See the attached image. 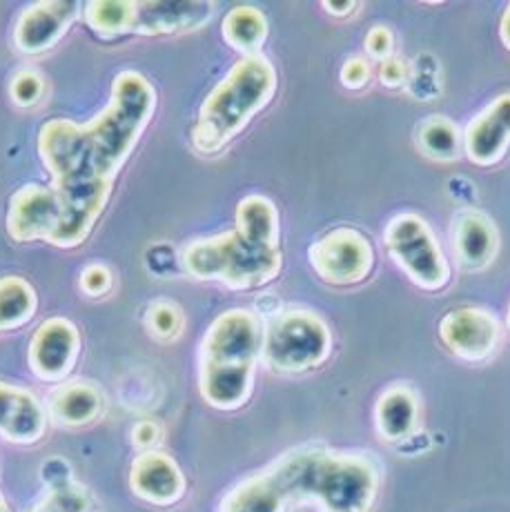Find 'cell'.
Segmentation results:
<instances>
[{
  "label": "cell",
  "instance_id": "cell-33",
  "mask_svg": "<svg viewBox=\"0 0 510 512\" xmlns=\"http://www.w3.org/2000/svg\"><path fill=\"white\" fill-rule=\"evenodd\" d=\"M323 7H326V12L332 16H348L355 12L357 3H350V0H346V3H323Z\"/></svg>",
  "mask_w": 510,
  "mask_h": 512
},
{
  "label": "cell",
  "instance_id": "cell-10",
  "mask_svg": "<svg viewBox=\"0 0 510 512\" xmlns=\"http://www.w3.org/2000/svg\"><path fill=\"white\" fill-rule=\"evenodd\" d=\"M61 225V203L49 185L29 183L14 192L7 210V232L16 243H52Z\"/></svg>",
  "mask_w": 510,
  "mask_h": 512
},
{
  "label": "cell",
  "instance_id": "cell-13",
  "mask_svg": "<svg viewBox=\"0 0 510 512\" xmlns=\"http://www.w3.org/2000/svg\"><path fill=\"white\" fill-rule=\"evenodd\" d=\"M510 147V94L497 96L484 107L464 132V152L479 167H490L506 156Z\"/></svg>",
  "mask_w": 510,
  "mask_h": 512
},
{
  "label": "cell",
  "instance_id": "cell-9",
  "mask_svg": "<svg viewBox=\"0 0 510 512\" xmlns=\"http://www.w3.org/2000/svg\"><path fill=\"white\" fill-rule=\"evenodd\" d=\"M81 354V334L67 319H47L29 341V368L41 381L63 383Z\"/></svg>",
  "mask_w": 510,
  "mask_h": 512
},
{
  "label": "cell",
  "instance_id": "cell-8",
  "mask_svg": "<svg viewBox=\"0 0 510 512\" xmlns=\"http://www.w3.org/2000/svg\"><path fill=\"white\" fill-rule=\"evenodd\" d=\"M312 270L330 285H355L368 279L375 265V250L364 234L337 228L323 234L308 250Z\"/></svg>",
  "mask_w": 510,
  "mask_h": 512
},
{
  "label": "cell",
  "instance_id": "cell-18",
  "mask_svg": "<svg viewBox=\"0 0 510 512\" xmlns=\"http://www.w3.org/2000/svg\"><path fill=\"white\" fill-rule=\"evenodd\" d=\"M103 395L90 381H63L49 395L47 412L58 426L83 428L101 417Z\"/></svg>",
  "mask_w": 510,
  "mask_h": 512
},
{
  "label": "cell",
  "instance_id": "cell-11",
  "mask_svg": "<svg viewBox=\"0 0 510 512\" xmlns=\"http://www.w3.org/2000/svg\"><path fill=\"white\" fill-rule=\"evenodd\" d=\"M499 321L482 308H455L439 323V339L455 357L479 363L499 346Z\"/></svg>",
  "mask_w": 510,
  "mask_h": 512
},
{
  "label": "cell",
  "instance_id": "cell-31",
  "mask_svg": "<svg viewBox=\"0 0 510 512\" xmlns=\"http://www.w3.org/2000/svg\"><path fill=\"white\" fill-rule=\"evenodd\" d=\"M163 437V430L156 421H139L136 426L132 428V443L136 448H139L141 452H147V450H156V446H159V441Z\"/></svg>",
  "mask_w": 510,
  "mask_h": 512
},
{
  "label": "cell",
  "instance_id": "cell-15",
  "mask_svg": "<svg viewBox=\"0 0 510 512\" xmlns=\"http://www.w3.org/2000/svg\"><path fill=\"white\" fill-rule=\"evenodd\" d=\"M47 430V410L34 392L0 381V437L21 446L41 441Z\"/></svg>",
  "mask_w": 510,
  "mask_h": 512
},
{
  "label": "cell",
  "instance_id": "cell-28",
  "mask_svg": "<svg viewBox=\"0 0 510 512\" xmlns=\"http://www.w3.org/2000/svg\"><path fill=\"white\" fill-rule=\"evenodd\" d=\"M112 283H114L112 270L103 263L87 265V268L81 272V277H78V288H81L83 294H87V297H92V299L105 297V294L112 290Z\"/></svg>",
  "mask_w": 510,
  "mask_h": 512
},
{
  "label": "cell",
  "instance_id": "cell-19",
  "mask_svg": "<svg viewBox=\"0 0 510 512\" xmlns=\"http://www.w3.org/2000/svg\"><path fill=\"white\" fill-rule=\"evenodd\" d=\"M375 423L386 441L399 443L408 439L419 426V401L406 386H392L379 397L375 406Z\"/></svg>",
  "mask_w": 510,
  "mask_h": 512
},
{
  "label": "cell",
  "instance_id": "cell-22",
  "mask_svg": "<svg viewBox=\"0 0 510 512\" xmlns=\"http://www.w3.org/2000/svg\"><path fill=\"white\" fill-rule=\"evenodd\" d=\"M419 152L435 163H453L464 147L459 127L446 116H430L417 127Z\"/></svg>",
  "mask_w": 510,
  "mask_h": 512
},
{
  "label": "cell",
  "instance_id": "cell-27",
  "mask_svg": "<svg viewBox=\"0 0 510 512\" xmlns=\"http://www.w3.org/2000/svg\"><path fill=\"white\" fill-rule=\"evenodd\" d=\"M45 94L43 76L34 70H21L9 83V96L18 107H34Z\"/></svg>",
  "mask_w": 510,
  "mask_h": 512
},
{
  "label": "cell",
  "instance_id": "cell-25",
  "mask_svg": "<svg viewBox=\"0 0 510 512\" xmlns=\"http://www.w3.org/2000/svg\"><path fill=\"white\" fill-rule=\"evenodd\" d=\"M183 312L172 301H156L145 312V328L156 341L172 343L183 334Z\"/></svg>",
  "mask_w": 510,
  "mask_h": 512
},
{
  "label": "cell",
  "instance_id": "cell-5",
  "mask_svg": "<svg viewBox=\"0 0 510 512\" xmlns=\"http://www.w3.org/2000/svg\"><path fill=\"white\" fill-rule=\"evenodd\" d=\"M277 92V70L266 56H243L205 101L192 127L201 154H219L266 107Z\"/></svg>",
  "mask_w": 510,
  "mask_h": 512
},
{
  "label": "cell",
  "instance_id": "cell-4",
  "mask_svg": "<svg viewBox=\"0 0 510 512\" xmlns=\"http://www.w3.org/2000/svg\"><path fill=\"white\" fill-rule=\"evenodd\" d=\"M263 326L252 310H225L210 323L199 348V392L217 410H239L254 388Z\"/></svg>",
  "mask_w": 510,
  "mask_h": 512
},
{
  "label": "cell",
  "instance_id": "cell-35",
  "mask_svg": "<svg viewBox=\"0 0 510 512\" xmlns=\"http://www.w3.org/2000/svg\"><path fill=\"white\" fill-rule=\"evenodd\" d=\"M0 512H12V510H9V506H7V501L3 499V495H0Z\"/></svg>",
  "mask_w": 510,
  "mask_h": 512
},
{
  "label": "cell",
  "instance_id": "cell-12",
  "mask_svg": "<svg viewBox=\"0 0 510 512\" xmlns=\"http://www.w3.org/2000/svg\"><path fill=\"white\" fill-rule=\"evenodd\" d=\"M78 14L76 0H43L29 5L18 16L14 43L23 54H43L52 49L72 27Z\"/></svg>",
  "mask_w": 510,
  "mask_h": 512
},
{
  "label": "cell",
  "instance_id": "cell-29",
  "mask_svg": "<svg viewBox=\"0 0 510 512\" xmlns=\"http://www.w3.org/2000/svg\"><path fill=\"white\" fill-rule=\"evenodd\" d=\"M370 63L366 58H348L346 63L341 67V83L343 87H348V90H364V87L370 83Z\"/></svg>",
  "mask_w": 510,
  "mask_h": 512
},
{
  "label": "cell",
  "instance_id": "cell-21",
  "mask_svg": "<svg viewBox=\"0 0 510 512\" xmlns=\"http://www.w3.org/2000/svg\"><path fill=\"white\" fill-rule=\"evenodd\" d=\"M221 32L225 43L243 56H259L261 47L268 41V21L257 7L241 5L223 18Z\"/></svg>",
  "mask_w": 510,
  "mask_h": 512
},
{
  "label": "cell",
  "instance_id": "cell-32",
  "mask_svg": "<svg viewBox=\"0 0 510 512\" xmlns=\"http://www.w3.org/2000/svg\"><path fill=\"white\" fill-rule=\"evenodd\" d=\"M379 78L386 87H401L408 81V67L401 58H388L379 65Z\"/></svg>",
  "mask_w": 510,
  "mask_h": 512
},
{
  "label": "cell",
  "instance_id": "cell-14",
  "mask_svg": "<svg viewBox=\"0 0 510 512\" xmlns=\"http://www.w3.org/2000/svg\"><path fill=\"white\" fill-rule=\"evenodd\" d=\"M130 488L147 504L174 506L185 495V475L170 455L147 450L132 461Z\"/></svg>",
  "mask_w": 510,
  "mask_h": 512
},
{
  "label": "cell",
  "instance_id": "cell-23",
  "mask_svg": "<svg viewBox=\"0 0 510 512\" xmlns=\"http://www.w3.org/2000/svg\"><path fill=\"white\" fill-rule=\"evenodd\" d=\"M38 310L36 290L21 277L0 279V332L27 326Z\"/></svg>",
  "mask_w": 510,
  "mask_h": 512
},
{
  "label": "cell",
  "instance_id": "cell-24",
  "mask_svg": "<svg viewBox=\"0 0 510 512\" xmlns=\"http://www.w3.org/2000/svg\"><path fill=\"white\" fill-rule=\"evenodd\" d=\"M85 21L98 36L132 34L134 3L127 0H94L85 7Z\"/></svg>",
  "mask_w": 510,
  "mask_h": 512
},
{
  "label": "cell",
  "instance_id": "cell-2",
  "mask_svg": "<svg viewBox=\"0 0 510 512\" xmlns=\"http://www.w3.org/2000/svg\"><path fill=\"white\" fill-rule=\"evenodd\" d=\"M181 263L190 277L217 281L230 290L263 288L279 277V212L266 196L241 199L234 228L194 239L183 248Z\"/></svg>",
  "mask_w": 510,
  "mask_h": 512
},
{
  "label": "cell",
  "instance_id": "cell-6",
  "mask_svg": "<svg viewBox=\"0 0 510 512\" xmlns=\"http://www.w3.org/2000/svg\"><path fill=\"white\" fill-rule=\"evenodd\" d=\"M332 352V334L310 310H286L263 328L261 359L281 374L319 368Z\"/></svg>",
  "mask_w": 510,
  "mask_h": 512
},
{
  "label": "cell",
  "instance_id": "cell-16",
  "mask_svg": "<svg viewBox=\"0 0 510 512\" xmlns=\"http://www.w3.org/2000/svg\"><path fill=\"white\" fill-rule=\"evenodd\" d=\"M214 14L212 3H134L132 34L168 36L203 27Z\"/></svg>",
  "mask_w": 510,
  "mask_h": 512
},
{
  "label": "cell",
  "instance_id": "cell-30",
  "mask_svg": "<svg viewBox=\"0 0 510 512\" xmlns=\"http://www.w3.org/2000/svg\"><path fill=\"white\" fill-rule=\"evenodd\" d=\"M392 34L388 27H372L366 36V52L375 58V61H388L392 54Z\"/></svg>",
  "mask_w": 510,
  "mask_h": 512
},
{
  "label": "cell",
  "instance_id": "cell-36",
  "mask_svg": "<svg viewBox=\"0 0 510 512\" xmlns=\"http://www.w3.org/2000/svg\"><path fill=\"white\" fill-rule=\"evenodd\" d=\"M508 328H510V308H508Z\"/></svg>",
  "mask_w": 510,
  "mask_h": 512
},
{
  "label": "cell",
  "instance_id": "cell-3",
  "mask_svg": "<svg viewBox=\"0 0 510 512\" xmlns=\"http://www.w3.org/2000/svg\"><path fill=\"white\" fill-rule=\"evenodd\" d=\"M266 472L288 504L315 501L323 512H368L379 488L370 459L326 448L290 450Z\"/></svg>",
  "mask_w": 510,
  "mask_h": 512
},
{
  "label": "cell",
  "instance_id": "cell-17",
  "mask_svg": "<svg viewBox=\"0 0 510 512\" xmlns=\"http://www.w3.org/2000/svg\"><path fill=\"white\" fill-rule=\"evenodd\" d=\"M453 250L457 261L470 272H479L495 261L499 250V234L486 214L466 210L453 225Z\"/></svg>",
  "mask_w": 510,
  "mask_h": 512
},
{
  "label": "cell",
  "instance_id": "cell-34",
  "mask_svg": "<svg viewBox=\"0 0 510 512\" xmlns=\"http://www.w3.org/2000/svg\"><path fill=\"white\" fill-rule=\"evenodd\" d=\"M499 36H502V43L506 49H510V5L504 12V18H502V25H499Z\"/></svg>",
  "mask_w": 510,
  "mask_h": 512
},
{
  "label": "cell",
  "instance_id": "cell-20",
  "mask_svg": "<svg viewBox=\"0 0 510 512\" xmlns=\"http://www.w3.org/2000/svg\"><path fill=\"white\" fill-rule=\"evenodd\" d=\"M288 499L266 470L241 481L228 497L223 499L221 512H286Z\"/></svg>",
  "mask_w": 510,
  "mask_h": 512
},
{
  "label": "cell",
  "instance_id": "cell-26",
  "mask_svg": "<svg viewBox=\"0 0 510 512\" xmlns=\"http://www.w3.org/2000/svg\"><path fill=\"white\" fill-rule=\"evenodd\" d=\"M87 508H90L87 492L74 481H65V484L52 486L49 497H45L36 512H87Z\"/></svg>",
  "mask_w": 510,
  "mask_h": 512
},
{
  "label": "cell",
  "instance_id": "cell-7",
  "mask_svg": "<svg viewBox=\"0 0 510 512\" xmlns=\"http://www.w3.org/2000/svg\"><path fill=\"white\" fill-rule=\"evenodd\" d=\"M384 243L406 277L424 290H441L450 279V268L435 234L417 214H399L386 225Z\"/></svg>",
  "mask_w": 510,
  "mask_h": 512
},
{
  "label": "cell",
  "instance_id": "cell-1",
  "mask_svg": "<svg viewBox=\"0 0 510 512\" xmlns=\"http://www.w3.org/2000/svg\"><path fill=\"white\" fill-rule=\"evenodd\" d=\"M156 112V92L139 72L114 78L110 103L90 123L47 121L38 132V156L61 203V225L49 245L70 250L87 241L101 219L114 181Z\"/></svg>",
  "mask_w": 510,
  "mask_h": 512
}]
</instances>
